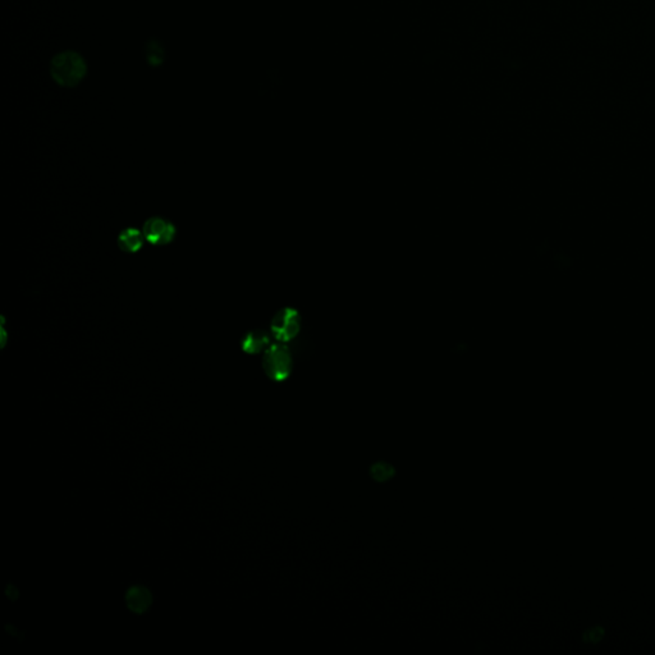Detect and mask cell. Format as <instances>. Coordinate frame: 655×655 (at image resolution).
Wrapping results in <instances>:
<instances>
[{"label": "cell", "instance_id": "obj_1", "mask_svg": "<svg viewBox=\"0 0 655 655\" xmlns=\"http://www.w3.org/2000/svg\"><path fill=\"white\" fill-rule=\"evenodd\" d=\"M86 62L78 53L63 52L55 55L52 60L50 74L54 81L60 86H76L86 76Z\"/></svg>", "mask_w": 655, "mask_h": 655}, {"label": "cell", "instance_id": "obj_2", "mask_svg": "<svg viewBox=\"0 0 655 655\" xmlns=\"http://www.w3.org/2000/svg\"><path fill=\"white\" fill-rule=\"evenodd\" d=\"M266 375L275 382L287 379L292 371V354L286 343H274L266 348L263 357Z\"/></svg>", "mask_w": 655, "mask_h": 655}, {"label": "cell", "instance_id": "obj_3", "mask_svg": "<svg viewBox=\"0 0 655 655\" xmlns=\"http://www.w3.org/2000/svg\"><path fill=\"white\" fill-rule=\"evenodd\" d=\"M301 331V315L294 308L280 310L270 324V331L274 338L280 343H288L298 336Z\"/></svg>", "mask_w": 655, "mask_h": 655}, {"label": "cell", "instance_id": "obj_4", "mask_svg": "<svg viewBox=\"0 0 655 655\" xmlns=\"http://www.w3.org/2000/svg\"><path fill=\"white\" fill-rule=\"evenodd\" d=\"M145 241L154 246H164L172 242L176 237V227L172 221L160 216H153L145 221L142 227Z\"/></svg>", "mask_w": 655, "mask_h": 655}, {"label": "cell", "instance_id": "obj_5", "mask_svg": "<svg viewBox=\"0 0 655 655\" xmlns=\"http://www.w3.org/2000/svg\"><path fill=\"white\" fill-rule=\"evenodd\" d=\"M241 346L246 354H260L261 351H266V348L270 346V337L266 331H261V329L251 331L244 334Z\"/></svg>", "mask_w": 655, "mask_h": 655}, {"label": "cell", "instance_id": "obj_6", "mask_svg": "<svg viewBox=\"0 0 655 655\" xmlns=\"http://www.w3.org/2000/svg\"><path fill=\"white\" fill-rule=\"evenodd\" d=\"M144 233L137 228H125L119 233L118 246L119 249L128 254H135L141 250L144 244Z\"/></svg>", "mask_w": 655, "mask_h": 655}, {"label": "cell", "instance_id": "obj_7", "mask_svg": "<svg viewBox=\"0 0 655 655\" xmlns=\"http://www.w3.org/2000/svg\"><path fill=\"white\" fill-rule=\"evenodd\" d=\"M604 631L600 628V627H594V628H590L588 633H585V640L590 641V642H596V641L600 640L603 637Z\"/></svg>", "mask_w": 655, "mask_h": 655}]
</instances>
